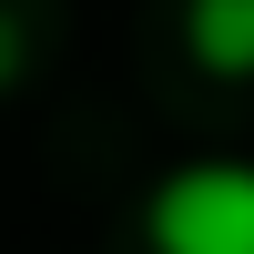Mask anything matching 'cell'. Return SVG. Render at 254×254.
<instances>
[{
    "label": "cell",
    "instance_id": "cell-3",
    "mask_svg": "<svg viewBox=\"0 0 254 254\" xmlns=\"http://www.w3.org/2000/svg\"><path fill=\"white\" fill-rule=\"evenodd\" d=\"M20 71V31H10V10H0V81Z\"/></svg>",
    "mask_w": 254,
    "mask_h": 254
},
{
    "label": "cell",
    "instance_id": "cell-2",
    "mask_svg": "<svg viewBox=\"0 0 254 254\" xmlns=\"http://www.w3.org/2000/svg\"><path fill=\"white\" fill-rule=\"evenodd\" d=\"M183 31H193V51L214 71H254V0H193Z\"/></svg>",
    "mask_w": 254,
    "mask_h": 254
},
{
    "label": "cell",
    "instance_id": "cell-1",
    "mask_svg": "<svg viewBox=\"0 0 254 254\" xmlns=\"http://www.w3.org/2000/svg\"><path fill=\"white\" fill-rule=\"evenodd\" d=\"M153 254H254V163H183L142 203Z\"/></svg>",
    "mask_w": 254,
    "mask_h": 254
}]
</instances>
